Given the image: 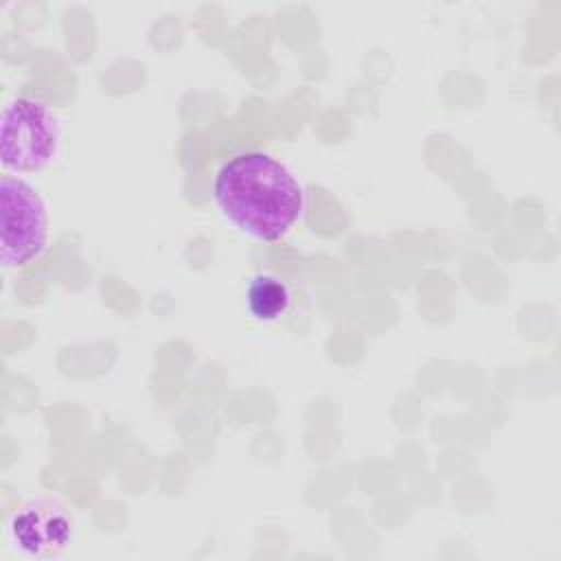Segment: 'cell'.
I'll return each instance as SVG.
<instances>
[{"instance_id":"4","label":"cell","mask_w":561,"mask_h":561,"mask_svg":"<svg viewBox=\"0 0 561 561\" xmlns=\"http://www.w3.org/2000/svg\"><path fill=\"white\" fill-rule=\"evenodd\" d=\"M11 537L18 548L31 554H46L70 541V522L55 511L24 508L11 522Z\"/></svg>"},{"instance_id":"1","label":"cell","mask_w":561,"mask_h":561,"mask_svg":"<svg viewBox=\"0 0 561 561\" xmlns=\"http://www.w3.org/2000/svg\"><path fill=\"white\" fill-rule=\"evenodd\" d=\"M213 199L239 232L261 243L283 239L305 208L298 178L265 151L228 158L213 180Z\"/></svg>"},{"instance_id":"5","label":"cell","mask_w":561,"mask_h":561,"mask_svg":"<svg viewBox=\"0 0 561 561\" xmlns=\"http://www.w3.org/2000/svg\"><path fill=\"white\" fill-rule=\"evenodd\" d=\"M245 302L252 318L261 322H274L283 318L291 305V291L285 280L274 274H256L248 283Z\"/></svg>"},{"instance_id":"2","label":"cell","mask_w":561,"mask_h":561,"mask_svg":"<svg viewBox=\"0 0 561 561\" xmlns=\"http://www.w3.org/2000/svg\"><path fill=\"white\" fill-rule=\"evenodd\" d=\"M57 116L31 96H18L2 110L0 162L4 171L35 173L53 164L59 151Z\"/></svg>"},{"instance_id":"3","label":"cell","mask_w":561,"mask_h":561,"mask_svg":"<svg viewBox=\"0 0 561 561\" xmlns=\"http://www.w3.org/2000/svg\"><path fill=\"white\" fill-rule=\"evenodd\" d=\"M2 265L22 267L42 254L48 239V213L42 195L22 178L0 180Z\"/></svg>"}]
</instances>
